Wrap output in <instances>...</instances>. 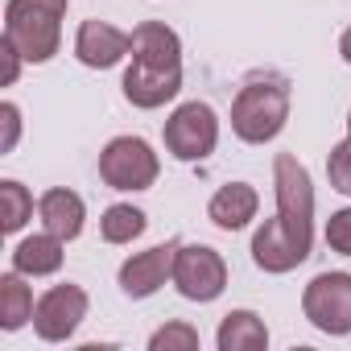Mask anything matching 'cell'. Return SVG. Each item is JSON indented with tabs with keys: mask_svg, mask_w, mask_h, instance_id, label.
<instances>
[{
	"mask_svg": "<svg viewBox=\"0 0 351 351\" xmlns=\"http://www.w3.org/2000/svg\"><path fill=\"white\" fill-rule=\"evenodd\" d=\"M145 228H149V219H145V211L132 207V203H116V207H108L104 219H99V236H104L108 244H132Z\"/></svg>",
	"mask_w": 351,
	"mask_h": 351,
	"instance_id": "obj_17",
	"label": "cell"
},
{
	"mask_svg": "<svg viewBox=\"0 0 351 351\" xmlns=\"http://www.w3.org/2000/svg\"><path fill=\"white\" fill-rule=\"evenodd\" d=\"M161 173V161L141 136H112L99 153V178L112 191H149Z\"/></svg>",
	"mask_w": 351,
	"mask_h": 351,
	"instance_id": "obj_6",
	"label": "cell"
},
{
	"mask_svg": "<svg viewBox=\"0 0 351 351\" xmlns=\"http://www.w3.org/2000/svg\"><path fill=\"white\" fill-rule=\"evenodd\" d=\"M62 248H66V240H58L54 232H38L13 248V269L21 277H50L62 269V256H66Z\"/></svg>",
	"mask_w": 351,
	"mask_h": 351,
	"instance_id": "obj_14",
	"label": "cell"
},
{
	"mask_svg": "<svg viewBox=\"0 0 351 351\" xmlns=\"http://www.w3.org/2000/svg\"><path fill=\"white\" fill-rule=\"evenodd\" d=\"M29 215H34V195H29L21 182L5 178V182H0V232H5V236H17V232L29 223Z\"/></svg>",
	"mask_w": 351,
	"mask_h": 351,
	"instance_id": "obj_18",
	"label": "cell"
},
{
	"mask_svg": "<svg viewBox=\"0 0 351 351\" xmlns=\"http://www.w3.org/2000/svg\"><path fill=\"white\" fill-rule=\"evenodd\" d=\"M0 58H5V71H0V83H5V87H13L17 83V75H21V50L9 42V38H0Z\"/></svg>",
	"mask_w": 351,
	"mask_h": 351,
	"instance_id": "obj_23",
	"label": "cell"
},
{
	"mask_svg": "<svg viewBox=\"0 0 351 351\" xmlns=\"http://www.w3.org/2000/svg\"><path fill=\"white\" fill-rule=\"evenodd\" d=\"M124 54H132V34L116 29L112 21H83L75 34V58L91 71L116 66Z\"/></svg>",
	"mask_w": 351,
	"mask_h": 351,
	"instance_id": "obj_11",
	"label": "cell"
},
{
	"mask_svg": "<svg viewBox=\"0 0 351 351\" xmlns=\"http://www.w3.org/2000/svg\"><path fill=\"white\" fill-rule=\"evenodd\" d=\"M173 256H178V240L157 244V248H145V252H132L120 265V289H124V298H132V302L153 298L173 277Z\"/></svg>",
	"mask_w": 351,
	"mask_h": 351,
	"instance_id": "obj_10",
	"label": "cell"
},
{
	"mask_svg": "<svg viewBox=\"0 0 351 351\" xmlns=\"http://www.w3.org/2000/svg\"><path fill=\"white\" fill-rule=\"evenodd\" d=\"M34 289L21 281V273H5L0 277V330H21L34 318Z\"/></svg>",
	"mask_w": 351,
	"mask_h": 351,
	"instance_id": "obj_16",
	"label": "cell"
},
{
	"mask_svg": "<svg viewBox=\"0 0 351 351\" xmlns=\"http://www.w3.org/2000/svg\"><path fill=\"white\" fill-rule=\"evenodd\" d=\"M289 120V79L277 71L248 75L232 99V132L244 145H269Z\"/></svg>",
	"mask_w": 351,
	"mask_h": 351,
	"instance_id": "obj_3",
	"label": "cell"
},
{
	"mask_svg": "<svg viewBox=\"0 0 351 351\" xmlns=\"http://www.w3.org/2000/svg\"><path fill=\"white\" fill-rule=\"evenodd\" d=\"M215 347H219V351H265V347H269V326H265V318L252 314V310H232V314H223V322H219Z\"/></svg>",
	"mask_w": 351,
	"mask_h": 351,
	"instance_id": "obj_15",
	"label": "cell"
},
{
	"mask_svg": "<svg viewBox=\"0 0 351 351\" xmlns=\"http://www.w3.org/2000/svg\"><path fill=\"white\" fill-rule=\"evenodd\" d=\"M169 281H173V289H178L186 302H215L228 289V265L207 244H178Z\"/></svg>",
	"mask_w": 351,
	"mask_h": 351,
	"instance_id": "obj_7",
	"label": "cell"
},
{
	"mask_svg": "<svg viewBox=\"0 0 351 351\" xmlns=\"http://www.w3.org/2000/svg\"><path fill=\"white\" fill-rule=\"evenodd\" d=\"M38 215H42V228L54 232L58 240H75L83 232V219H87V207L75 191L66 186H54L38 199Z\"/></svg>",
	"mask_w": 351,
	"mask_h": 351,
	"instance_id": "obj_13",
	"label": "cell"
},
{
	"mask_svg": "<svg viewBox=\"0 0 351 351\" xmlns=\"http://www.w3.org/2000/svg\"><path fill=\"white\" fill-rule=\"evenodd\" d=\"M326 244H330V252L351 256V207H343L326 219Z\"/></svg>",
	"mask_w": 351,
	"mask_h": 351,
	"instance_id": "obj_21",
	"label": "cell"
},
{
	"mask_svg": "<svg viewBox=\"0 0 351 351\" xmlns=\"http://www.w3.org/2000/svg\"><path fill=\"white\" fill-rule=\"evenodd\" d=\"M277 215L252 236V265L265 273H289L310 256L314 244V182L310 169L293 153H277L273 161Z\"/></svg>",
	"mask_w": 351,
	"mask_h": 351,
	"instance_id": "obj_1",
	"label": "cell"
},
{
	"mask_svg": "<svg viewBox=\"0 0 351 351\" xmlns=\"http://www.w3.org/2000/svg\"><path fill=\"white\" fill-rule=\"evenodd\" d=\"M161 136H165L169 157H178V161H203L219 145V116L203 99L178 104V108H173V116L165 120Z\"/></svg>",
	"mask_w": 351,
	"mask_h": 351,
	"instance_id": "obj_5",
	"label": "cell"
},
{
	"mask_svg": "<svg viewBox=\"0 0 351 351\" xmlns=\"http://www.w3.org/2000/svg\"><path fill=\"white\" fill-rule=\"evenodd\" d=\"M302 314L322 335H351V273H318L302 289Z\"/></svg>",
	"mask_w": 351,
	"mask_h": 351,
	"instance_id": "obj_8",
	"label": "cell"
},
{
	"mask_svg": "<svg viewBox=\"0 0 351 351\" xmlns=\"http://www.w3.org/2000/svg\"><path fill=\"white\" fill-rule=\"evenodd\" d=\"M149 347L153 351H195L199 347V330L191 322H165L161 330H153Z\"/></svg>",
	"mask_w": 351,
	"mask_h": 351,
	"instance_id": "obj_19",
	"label": "cell"
},
{
	"mask_svg": "<svg viewBox=\"0 0 351 351\" xmlns=\"http://www.w3.org/2000/svg\"><path fill=\"white\" fill-rule=\"evenodd\" d=\"M339 54H343V62H351V25H347L343 38H339Z\"/></svg>",
	"mask_w": 351,
	"mask_h": 351,
	"instance_id": "obj_24",
	"label": "cell"
},
{
	"mask_svg": "<svg viewBox=\"0 0 351 351\" xmlns=\"http://www.w3.org/2000/svg\"><path fill=\"white\" fill-rule=\"evenodd\" d=\"M0 124H5V136H0V153H13L17 136H21V108L17 104H0Z\"/></svg>",
	"mask_w": 351,
	"mask_h": 351,
	"instance_id": "obj_22",
	"label": "cell"
},
{
	"mask_svg": "<svg viewBox=\"0 0 351 351\" xmlns=\"http://www.w3.org/2000/svg\"><path fill=\"white\" fill-rule=\"evenodd\" d=\"M66 0H9L5 5V38L21 50L25 62H50L62 46Z\"/></svg>",
	"mask_w": 351,
	"mask_h": 351,
	"instance_id": "obj_4",
	"label": "cell"
},
{
	"mask_svg": "<svg viewBox=\"0 0 351 351\" xmlns=\"http://www.w3.org/2000/svg\"><path fill=\"white\" fill-rule=\"evenodd\" d=\"M87 289L83 285H75V281H66V285H50L42 298H38V306H34V330H38V339H46V343H66L75 330H79V322L87 318Z\"/></svg>",
	"mask_w": 351,
	"mask_h": 351,
	"instance_id": "obj_9",
	"label": "cell"
},
{
	"mask_svg": "<svg viewBox=\"0 0 351 351\" xmlns=\"http://www.w3.org/2000/svg\"><path fill=\"white\" fill-rule=\"evenodd\" d=\"M347 132H351V112H347Z\"/></svg>",
	"mask_w": 351,
	"mask_h": 351,
	"instance_id": "obj_25",
	"label": "cell"
},
{
	"mask_svg": "<svg viewBox=\"0 0 351 351\" xmlns=\"http://www.w3.org/2000/svg\"><path fill=\"white\" fill-rule=\"evenodd\" d=\"M256 207H261V195L248 182H228L211 195L207 219L219 232H240V228H248V219H256Z\"/></svg>",
	"mask_w": 351,
	"mask_h": 351,
	"instance_id": "obj_12",
	"label": "cell"
},
{
	"mask_svg": "<svg viewBox=\"0 0 351 351\" xmlns=\"http://www.w3.org/2000/svg\"><path fill=\"white\" fill-rule=\"evenodd\" d=\"M326 178H330V186L339 195L351 199V136L330 149V157H326Z\"/></svg>",
	"mask_w": 351,
	"mask_h": 351,
	"instance_id": "obj_20",
	"label": "cell"
},
{
	"mask_svg": "<svg viewBox=\"0 0 351 351\" xmlns=\"http://www.w3.org/2000/svg\"><path fill=\"white\" fill-rule=\"evenodd\" d=\"M182 91V42L165 21H141L132 29V62L124 71V99L132 108H161Z\"/></svg>",
	"mask_w": 351,
	"mask_h": 351,
	"instance_id": "obj_2",
	"label": "cell"
}]
</instances>
